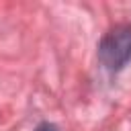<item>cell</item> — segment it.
Returning a JSON list of instances; mask_svg holds the SVG:
<instances>
[{
  "instance_id": "6da1fadb",
  "label": "cell",
  "mask_w": 131,
  "mask_h": 131,
  "mask_svg": "<svg viewBox=\"0 0 131 131\" xmlns=\"http://www.w3.org/2000/svg\"><path fill=\"white\" fill-rule=\"evenodd\" d=\"M98 57L108 72L123 70L131 59V25L111 29L98 45Z\"/></svg>"
},
{
  "instance_id": "7a4b0ae2",
  "label": "cell",
  "mask_w": 131,
  "mask_h": 131,
  "mask_svg": "<svg viewBox=\"0 0 131 131\" xmlns=\"http://www.w3.org/2000/svg\"><path fill=\"white\" fill-rule=\"evenodd\" d=\"M35 131H59L53 123H41V125H37L35 127Z\"/></svg>"
}]
</instances>
